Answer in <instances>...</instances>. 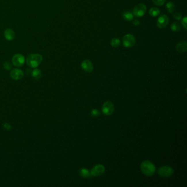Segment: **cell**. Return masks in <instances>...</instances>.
I'll list each match as a JSON object with an SVG mask.
<instances>
[{
    "instance_id": "cell-1",
    "label": "cell",
    "mask_w": 187,
    "mask_h": 187,
    "mask_svg": "<svg viewBox=\"0 0 187 187\" xmlns=\"http://www.w3.org/2000/svg\"><path fill=\"white\" fill-rule=\"evenodd\" d=\"M140 170L142 173L147 176L154 175L156 172V167L154 164L149 160H145L140 165Z\"/></svg>"
},
{
    "instance_id": "cell-2",
    "label": "cell",
    "mask_w": 187,
    "mask_h": 187,
    "mask_svg": "<svg viewBox=\"0 0 187 187\" xmlns=\"http://www.w3.org/2000/svg\"><path fill=\"white\" fill-rule=\"evenodd\" d=\"M43 60V57L40 54L33 53L28 56L26 62L30 68H36L40 64Z\"/></svg>"
},
{
    "instance_id": "cell-3",
    "label": "cell",
    "mask_w": 187,
    "mask_h": 187,
    "mask_svg": "<svg viewBox=\"0 0 187 187\" xmlns=\"http://www.w3.org/2000/svg\"><path fill=\"white\" fill-rule=\"evenodd\" d=\"M174 170L169 166H164L160 167L158 170L159 175L163 177H169L173 174Z\"/></svg>"
},
{
    "instance_id": "cell-4",
    "label": "cell",
    "mask_w": 187,
    "mask_h": 187,
    "mask_svg": "<svg viewBox=\"0 0 187 187\" xmlns=\"http://www.w3.org/2000/svg\"><path fill=\"white\" fill-rule=\"evenodd\" d=\"M136 43L134 36L130 34L125 35L123 39V45L126 48L133 47Z\"/></svg>"
},
{
    "instance_id": "cell-5",
    "label": "cell",
    "mask_w": 187,
    "mask_h": 187,
    "mask_svg": "<svg viewBox=\"0 0 187 187\" xmlns=\"http://www.w3.org/2000/svg\"><path fill=\"white\" fill-rule=\"evenodd\" d=\"M146 11V6L143 3H140L136 6L134 8L133 11V14L137 17H141L145 14Z\"/></svg>"
},
{
    "instance_id": "cell-6",
    "label": "cell",
    "mask_w": 187,
    "mask_h": 187,
    "mask_svg": "<svg viewBox=\"0 0 187 187\" xmlns=\"http://www.w3.org/2000/svg\"><path fill=\"white\" fill-rule=\"evenodd\" d=\"M12 62L13 64L17 67H20L23 65L25 62V59L24 56L21 54L17 53L13 56L12 57Z\"/></svg>"
},
{
    "instance_id": "cell-7",
    "label": "cell",
    "mask_w": 187,
    "mask_h": 187,
    "mask_svg": "<svg viewBox=\"0 0 187 187\" xmlns=\"http://www.w3.org/2000/svg\"><path fill=\"white\" fill-rule=\"evenodd\" d=\"M114 111V105L113 103L110 102H105L102 106V111L105 115H110Z\"/></svg>"
},
{
    "instance_id": "cell-8",
    "label": "cell",
    "mask_w": 187,
    "mask_h": 187,
    "mask_svg": "<svg viewBox=\"0 0 187 187\" xmlns=\"http://www.w3.org/2000/svg\"><path fill=\"white\" fill-rule=\"evenodd\" d=\"M104 172L105 167L101 164L95 165L90 172L91 176H100L103 175Z\"/></svg>"
},
{
    "instance_id": "cell-9",
    "label": "cell",
    "mask_w": 187,
    "mask_h": 187,
    "mask_svg": "<svg viewBox=\"0 0 187 187\" xmlns=\"http://www.w3.org/2000/svg\"><path fill=\"white\" fill-rule=\"evenodd\" d=\"M169 22V19L165 14H162L158 18L157 21V25L158 28L163 29L167 26Z\"/></svg>"
},
{
    "instance_id": "cell-10",
    "label": "cell",
    "mask_w": 187,
    "mask_h": 187,
    "mask_svg": "<svg viewBox=\"0 0 187 187\" xmlns=\"http://www.w3.org/2000/svg\"><path fill=\"white\" fill-rule=\"evenodd\" d=\"M81 66L83 70L88 73L92 72V71L94 70V66L92 62L88 59H85L83 61H82L81 64Z\"/></svg>"
},
{
    "instance_id": "cell-11",
    "label": "cell",
    "mask_w": 187,
    "mask_h": 187,
    "mask_svg": "<svg viewBox=\"0 0 187 187\" xmlns=\"http://www.w3.org/2000/svg\"><path fill=\"white\" fill-rule=\"evenodd\" d=\"M12 79L18 80L22 79L24 76V72L22 70L19 69H14L12 70L10 73Z\"/></svg>"
},
{
    "instance_id": "cell-12",
    "label": "cell",
    "mask_w": 187,
    "mask_h": 187,
    "mask_svg": "<svg viewBox=\"0 0 187 187\" xmlns=\"http://www.w3.org/2000/svg\"><path fill=\"white\" fill-rule=\"evenodd\" d=\"M175 49L177 52L183 53L186 52L187 50V42L186 41H180L175 46Z\"/></svg>"
},
{
    "instance_id": "cell-13",
    "label": "cell",
    "mask_w": 187,
    "mask_h": 187,
    "mask_svg": "<svg viewBox=\"0 0 187 187\" xmlns=\"http://www.w3.org/2000/svg\"><path fill=\"white\" fill-rule=\"evenodd\" d=\"M4 36L7 40L12 41L15 37V34L13 30L8 28L4 31Z\"/></svg>"
},
{
    "instance_id": "cell-14",
    "label": "cell",
    "mask_w": 187,
    "mask_h": 187,
    "mask_svg": "<svg viewBox=\"0 0 187 187\" xmlns=\"http://www.w3.org/2000/svg\"><path fill=\"white\" fill-rule=\"evenodd\" d=\"M160 13V9L157 7H152L149 11V14L150 16L155 17L159 16Z\"/></svg>"
},
{
    "instance_id": "cell-15",
    "label": "cell",
    "mask_w": 187,
    "mask_h": 187,
    "mask_svg": "<svg viewBox=\"0 0 187 187\" xmlns=\"http://www.w3.org/2000/svg\"><path fill=\"white\" fill-rule=\"evenodd\" d=\"M79 173H80V175L82 176V177H83V178H88L90 176H91L90 172L85 168H82V169H80Z\"/></svg>"
},
{
    "instance_id": "cell-16",
    "label": "cell",
    "mask_w": 187,
    "mask_h": 187,
    "mask_svg": "<svg viewBox=\"0 0 187 187\" xmlns=\"http://www.w3.org/2000/svg\"><path fill=\"white\" fill-rule=\"evenodd\" d=\"M123 17L125 20L127 21H131L133 19V14L131 12H125L123 13Z\"/></svg>"
},
{
    "instance_id": "cell-17",
    "label": "cell",
    "mask_w": 187,
    "mask_h": 187,
    "mask_svg": "<svg viewBox=\"0 0 187 187\" xmlns=\"http://www.w3.org/2000/svg\"><path fill=\"white\" fill-rule=\"evenodd\" d=\"M171 29L173 32H179L181 30V24L179 23L178 22H173V23L171 24Z\"/></svg>"
},
{
    "instance_id": "cell-18",
    "label": "cell",
    "mask_w": 187,
    "mask_h": 187,
    "mask_svg": "<svg viewBox=\"0 0 187 187\" xmlns=\"http://www.w3.org/2000/svg\"><path fill=\"white\" fill-rule=\"evenodd\" d=\"M31 75L34 79L36 80L39 79L41 78V75H42V72L41 70L38 69H35L34 70L32 71Z\"/></svg>"
},
{
    "instance_id": "cell-19",
    "label": "cell",
    "mask_w": 187,
    "mask_h": 187,
    "mask_svg": "<svg viewBox=\"0 0 187 187\" xmlns=\"http://www.w3.org/2000/svg\"><path fill=\"white\" fill-rule=\"evenodd\" d=\"M166 8L167 12L170 13H172L175 11V5L172 2H169L166 5Z\"/></svg>"
},
{
    "instance_id": "cell-20",
    "label": "cell",
    "mask_w": 187,
    "mask_h": 187,
    "mask_svg": "<svg viewBox=\"0 0 187 187\" xmlns=\"http://www.w3.org/2000/svg\"><path fill=\"white\" fill-rule=\"evenodd\" d=\"M110 45L111 46L113 47H117L120 46V41L119 39L114 38L111 40L110 42Z\"/></svg>"
},
{
    "instance_id": "cell-21",
    "label": "cell",
    "mask_w": 187,
    "mask_h": 187,
    "mask_svg": "<svg viewBox=\"0 0 187 187\" xmlns=\"http://www.w3.org/2000/svg\"><path fill=\"white\" fill-rule=\"evenodd\" d=\"M152 2L157 6H161L164 5L166 0H152Z\"/></svg>"
},
{
    "instance_id": "cell-22",
    "label": "cell",
    "mask_w": 187,
    "mask_h": 187,
    "mask_svg": "<svg viewBox=\"0 0 187 187\" xmlns=\"http://www.w3.org/2000/svg\"><path fill=\"white\" fill-rule=\"evenodd\" d=\"M3 68L7 70H10L12 69V66L11 63L8 62H5L3 63Z\"/></svg>"
},
{
    "instance_id": "cell-23",
    "label": "cell",
    "mask_w": 187,
    "mask_h": 187,
    "mask_svg": "<svg viewBox=\"0 0 187 187\" xmlns=\"http://www.w3.org/2000/svg\"><path fill=\"white\" fill-rule=\"evenodd\" d=\"M182 16L181 13L180 12H175L173 14V18L177 20H180L182 19Z\"/></svg>"
},
{
    "instance_id": "cell-24",
    "label": "cell",
    "mask_w": 187,
    "mask_h": 187,
    "mask_svg": "<svg viewBox=\"0 0 187 187\" xmlns=\"http://www.w3.org/2000/svg\"><path fill=\"white\" fill-rule=\"evenodd\" d=\"M187 17H184L182 20V24L184 29L187 30Z\"/></svg>"
},
{
    "instance_id": "cell-25",
    "label": "cell",
    "mask_w": 187,
    "mask_h": 187,
    "mask_svg": "<svg viewBox=\"0 0 187 187\" xmlns=\"http://www.w3.org/2000/svg\"><path fill=\"white\" fill-rule=\"evenodd\" d=\"M3 127H4V129H6V130H7V131H9V130H11V129H12L11 125L10 124H9L8 123H4Z\"/></svg>"
},
{
    "instance_id": "cell-26",
    "label": "cell",
    "mask_w": 187,
    "mask_h": 187,
    "mask_svg": "<svg viewBox=\"0 0 187 187\" xmlns=\"http://www.w3.org/2000/svg\"><path fill=\"white\" fill-rule=\"evenodd\" d=\"M91 114L94 117H97L98 115H99L100 114V112L98 111L96 109H94L92 110V111H91Z\"/></svg>"
},
{
    "instance_id": "cell-27",
    "label": "cell",
    "mask_w": 187,
    "mask_h": 187,
    "mask_svg": "<svg viewBox=\"0 0 187 187\" xmlns=\"http://www.w3.org/2000/svg\"><path fill=\"white\" fill-rule=\"evenodd\" d=\"M133 24L134 25H135V26H137L140 25V21H139L138 20H137V19H135V20H133Z\"/></svg>"
}]
</instances>
